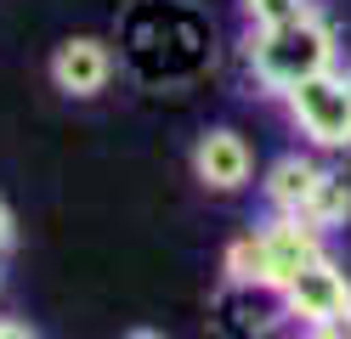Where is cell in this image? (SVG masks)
Listing matches in <instances>:
<instances>
[{
    "label": "cell",
    "mask_w": 351,
    "mask_h": 339,
    "mask_svg": "<svg viewBox=\"0 0 351 339\" xmlns=\"http://www.w3.org/2000/svg\"><path fill=\"white\" fill-rule=\"evenodd\" d=\"M244 62H250V79L261 97L283 102V90H295L300 79L340 62V34L323 12H306L300 23H283V29H250Z\"/></svg>",
    "instance_id": "1"
},
{
    "label": "cell",
    "mask_w": 351,
    "mask_h": 339,
    "mask_svg": "<svg viewBox=\"0 0 351 339\" xmlns=\"http://www.w3.org/2000/svg\"><path fill=\"white\" fill-rule=\"evenodd\" d=\"M283 113L312 147H323V153L351 147V79L340 68H323V74L300 79L295 90H283Z\"/></svg>",
    "instance_id": "2"
},
{
    "label": "cell",
    "mask_w": 351,
    "mask_h": 339,
    "mask_svg": "<svg viewBox=\"0 0 351 339\" xmlns=\"http://www.w3.org/2000/svg\"><path fill=\"white\" fill-rule=\"evenodd\" d=\"M283 316L289 323H306V328H317V323H328V316H340V311H351V271L335 260V255H323V260H312V266H300L289 283H283Z\"/></svg>",
    "instance_id": "3"
},
{
    "label": "cell",
    "mask_w": 351,
    "mask_h": 339,
    "mask_svg": "<svg viewBox=\"0 0 351 339\" xmlns=\"http://www.w3.org/2000/svg\"><path fill=\"white\" fill-rule=\"evenodd\" d=\"M255 175V147L232 125H210L193 142V181L204 192H244Z\"/></svg>",
    "instance_id": "4"
},
{
    "label": "cell",
    "mask_w": 351,
    "mask_h": 339,
    "mask_svg": "<svg viewBox=\"0 0 351 339\" xmlns=\"http://www.w3.org/2000/svg\"><path fill=\"white\" fill-rule=\"evenodd\" d=\"M46 74L69 102H91V97L108 90V79H114V51H108L102 40H91V34H74V40H62L51 51Z\"/></svg>",
    "instance_id": "5"
},
{
    "label": "cell",
    "mask_w": 351,
    "mask_h": 339,
    "mask_svg": "<svg viewBox=\"0 0 351 339\" xmlns=\"http://www.w3.org/2000/svg\"><path fill=\"white\" fill-rule=\"evenodd\" d=\"M255 238H261V249H267V260H272V271H278V283H289L300 266H312V260L328 255V232H317L306 215H272Z\"/></svg>",
    "instance_id": "6"
},
{
    "label": "cell",
    "mask_w": 351,
    "mask_h": 339,
    "mask_svg": "<svg viewBox=\"0 0 351 339\" xmlns=\"http://www.w3.org/2000/svg\"><path fill=\"white\" fill-rule=\"evenodd\" d=\"M317 181H323V164H317V158L283 153V158H272V164H267V175H261V198H267L272 215H300Z\"/></svg>",
    "instance_id": "7"
},
{
    "label": "cell",
    "mask_w": 351,
    "mask_h": 339,
    "mask_svg": "<svg viewBox=\"0 0 351 339\" xmlns=\"http://www.w3.org/2000/svg\"><path fill=\"white\" fill-rule=\"evenodd\" d=\"M306 221L317 226V232H328L335 238L340 226L351 221V181L340 175V170H323V181L312 187V198H306V210H300Z\"/></svg>",
    "instance_id": "8"
},
{
    "label": "cell",
    "mask_w": 351,
    "mask_h": 339,
    "mask_svg": "<svg viewBox=\"0 0 351 339\" xmlns=\"http://www.w3.org/2000/svg\"><path fill=\"white\" fill-rule=\"evenodd\" d=\"M244 6L250 29H283V23H300L306 12H317L312 0H238Z\"/></svg>",
    "instance_id": "9"
},
{
    "label": "cell",
    "mask_w": 351,
    "mask_h": 339,
    "mask_svg": "<svg viewBox=\"0 0 351 339\" xmlns=\"http://www.w3.org/2000/svg\"><path fill=\"white\" fill-rule=\"evenodd\" d=\"M312 339H351V311H340V316H328V323H317Z\"/></svg>",
    "instance_id": "10"
},
{
    "label": "cell",
    "mask_w": 351,
    "mask_h": 339,
    "mask_svg": "<svg viewBox=\"0 0 351 339\" xmlns=\"http://www.w3.org/2000/svg\"><path fill=\"white\" fill-rule=\"evenodd\" d=\"M12 243H17V215H12V203L0 198V255H6Z\"/></svg>",
    "instance_id": "11"
},
{
    "label": "cell",
    "mask_w": 351,
    "mask_h": 339,
    "mask_svg": "<svg viewBox=\"0 0 351 339\" xmlns=\"http://www.w3.org/2000/svg\"><path fill=\"white\" fill-rule=\"evenodd\" d=\"M0 339H40L29 323H17V316H0Z\"/></svg>",
    "instance_id": "12"
},
{
    "label": "cell",
    "mask_w": 351,
    "mask_h": 339,
    "mask_svg": "<svg viewBox=\"0 0 351 339\" xmlns=\"http://www.w3.org/2000/svg\"><path fill=\"white\" fill-rule=\"evenodd\" d=\"M125 339H165V334H153V328H136V334H125Z\"/></svg>",
    "instance_id": "13"
},
{
    "label": "cell",
    "mask_w": 351,
    "mask_h": 339,
    "mask_svg": "<svg viewBox=\"0 0 351 339\" xmlns=\"http://www.w3.org/2000/svg\"><path fill=\"white\" fill-rule=\"evenodd\" d=\"M0 283H6V271H0Z\"/></svg>",
    "instance_id": "14"
},
{
    "label": "cell",
    "mask_w": 351,
    "mask_h": 339,
    "mask_svg": "<svg viewBox=\"0 0 351 339\" xmlns=\"http://www.w3.org/2000/svg\"><path fill=\"white\" fill-rule=\"evenodd\" d=\"M346 79H351V68H346Z\"/></svg>",
    "instance_id": "15"
}]
</instances>
